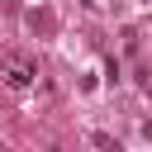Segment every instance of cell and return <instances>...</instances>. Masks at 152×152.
Listing matches in <instances>:
<instances>
[{
  "label": "cell",
  "mask_w": 152,
  "mask_h": 152,
  "mask_svg": "<svg viewBox=\"0 0 152 152\" xmlns=\"http://www.w3.org/2000/svg\"><path fill=\"white\" fill-rule=\"evenodd\" d=\"M0 76H5V86H14V90H24V86H28V81H33V66H28V62H24V57H10V62H5V71H0Z\"/></svg>",
  "instance_id": "1"
}]
</instances>
